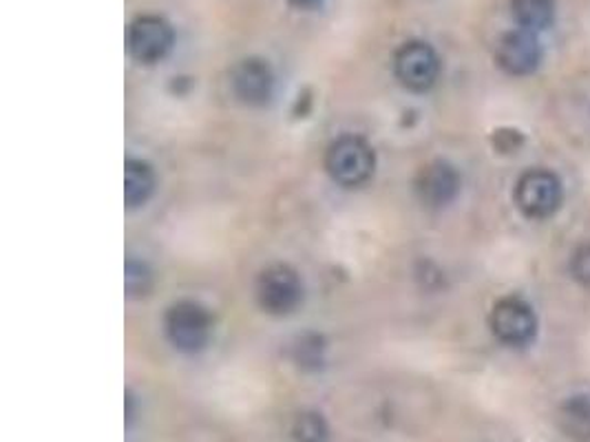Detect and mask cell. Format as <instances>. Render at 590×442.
I'll return each instance as SVG.
<instances>
[{
    "label": "cell",
    "mask_w": 590,
    "mask_h": 442,
    "mask_svg": "<svg viewBox=\"0 0 590 442\" xmlns=\"http://www.w3.org/2000/svg\"><path fill=\"white\" fill-rule=\"evenodd\" d=\"M290 4H294L297 9L312 11V9H319L323 4V0H290Z\"/></svg>",
    "instance_id": "cell-18"
},
{
    "label": "cell",
    "mask_w": 590,
    "mask_h": 442,
    "mask_svg": "<svg viewBox=\"0 0 590 442\" xmlns=\"http://www.w3.org/2000/svg\"><path fill=\"white\" fill-rule=\"evenodd\" d=\"M498 64L511 76H529L542 62V44L533 31L516 29L498 42Z\"/></svg>",
    "instance_id": "cell-9"
},
{
    "label": "cell",
    "mask_w": 590,
    "mask_h": 442,
    "mask_svg": "<svg viewBox=\"0 0 590 442\" xmlns=\"http://www.w3.org/2000/svg\"><path fill=\"white\" fill-rule=\"evenodd\" d=\"M292 441L328 442L330 428L319 412H301L292 423Z\"/></svg>",
    "instance_id": "cell-14"
},
{
    "label": "cell",
    "mask_w": 590,
    "mask_h": 442,
    "mask_svg": "<svg viewBox=\"0 0 590 442\" xmlns=\"http://www.w3.org/2000/svg\"><path fill=\"white\" fill-rule=\"evenodd\" d=\"M460 193V175L449 162H431L416 178V198L424 209H444Z\"/></svg>",
    "instance_id": "cell-10"
},
{
    "label": "cell",
    "mask_w": 590,
    "mask_h": 442,
    "mask_svg": "<svg viewBox=\"0 0 590 442\" xmlns=\"http://www.w3.org/2000/svg\"><path fill=\"white\" fill-rule=\"evenodd\" d=\"M230 89L246 107H263L274 96V73L261 58L239 60L230 73Z\"/></svg>",
    "instance_id": "cell-8"
},
{
    "label": "cell",
    "mask_w": 590,
    "mask_h": 442,
    "mask_svg": "<svg viewBox=\"0 0 590 442\" xmlns=\"http://www.w3.org/2000/svg\"><path fill=\"white\" fill-rule=\"evenodd\" d=\"M297 361L303 368H319L323 361V345L319 341V336H306L301 339L299 348H297Z\"/></svg>",
    "instance_id": "cell-16"
},
{
    "label": "cell",
    "mask_w": 590,
    "mask_h": 442,
    "mask_svg": "<svg viewBox=\"0 0 590 442\" xmlns=\"http://www.w3.org/2000/svg\"><path fill=\"white\" fill-rule=\"evenodd\" d=\"M393 73L404 89L422 93L438 82L440 58L431 44L409 40L393 56Z\"/></svg>",
    "instance_id": "cell-5"
},
{
    "label": "cell",
    "mask_w": 590,
    "mask_h": 442,
    "mask_svg": "<svg viewBox=\"0 0 590 442\" xmlns=\"http://www.w3.org/2000/svg\"><path fill=\"white\" fill-rule=\"evenodd\" d=\"M491 330L496 339L509 348H522L538 334V319L531 305L518 297H507L491 312Z\"/></svg>",
    "instance_id": "cell-7"
},
{
    "label": "cell",
    "mask_w": 590,
    "mask_h": 442,
    "mask_svg": "<svg viewBox=\"0 0 590 442\" xmlns=\"http://www.w3.org/2000/svg\"><path fill=\"white\" fill-rule=\"evenodd\" d=\"M516 22L527 31H542L556 20V0H511Z\"/></svg>",
    "instance_id": "cell-12"
},
{
    "label": "cell",
    "mask_w": 590,
    "mask_h": 442,
    "mask_svg": "<svg viewBox=\"0 0 590 442\" xmlns=\"http://www.w3.org/2000/svg\"><path fill=\"white\" fill-rule=\"evenodd\" d=\"M560 428L576 442H590V399L573 396L560 410Z\"/></svg>",
    "instance_id": "cell-13"
},
{
    "label": "cell",
    "mask_w": 590,
    "mask_h": 442,
    "mask_svg": "<svg viewBox=\"0 0 590 442\" xmlns=\"http://www.w3.org/2000/svg\"><path fill=\"white\" fill-rule=\"evenodd\" d=\"M176 44L173 27L160 16H138L127 36L129 53L140 64H156L164 60Z\"/></svg>",
    "instance_id": "cell-6"
},
{
    "label": "cell",
    "mask_w": 590,
    "mask_h": 442,
    "mask_svg": "<svg viewBox=\"0 0 590 442\" xmlns=\"http://www.w3.org/2000/svg\"><path fill=\"white\" fill-rule=\"evenodd\" d=\"M377 169L374 149L359 135H341L328 147L326 171L343 189L368 184Z\"/></svg>",
    "instance_id": "cell-1"
},
{
    "label": "cell",
    "mask_w": 590,
    "mask_h": 442,
    "mask_svg": "<svg viewBox=\"0 0 590 442\" xmlns=\"http://www.w3.org/2000/svg\"><path fill=\"white\" fill-rule=\"evenodd\" d=\"M124 290L131 299H142L153 290V272L144 261L133 257L124 263Z\"/></svg>",
    "instance_id": "cell-15"
},
{
    "label": "cell",
    "mask_w": 590,
    "mask_h": 442,
    "mask_svg": "<svg viewBox=\"0 0 590 442\" xmlns=\"http://www.w3.org/2000/svg\"><path fill=\"white\" fill-rule=\"evenodd\" d=\"M564 187L560 178L544 169L527 171L516 184V204L529 220H547L560 211Z\"/></svg>",
    "instance_id": "cell-4"
},
{
    "label": "cell",
    "mask_w": 590,
    "mask_h": 442,
    "mask_svg": "<svg viewBox=\"0 0 590 442\" xmlns=\"http://www.w3.org/2000/svg\"><path fill=\"white\" fill-rule=\"evenodd\" d=\"M156 191V173L142 160H129L124 164V204L127 209L144 207Z\"/></svg>",
    "instance_id": "cell-11"
},
{
    "label": "cell",
    "mask_w": 590,
    "mask_h": 442,
    "mask_svg": "<svg viewBox=\"0 0 590 442\" xmlns=\"http://www.w3.org/2000/svg\"><path fill=\"white\" fill-rule=\"evenodd\" d=\"M571 272L582 285L590 288V243L576 250L573 261H571Z\"/></svg>",
    "instance_id": "cell-17"
},
{
    "label": "cell",
    "mask_w": 590,
    "mask_h": 442,
    "mask_svg": "<svg viewBox=\"0 0 590 442\" xmlns=\"http://www.w3.org/2000/svg\"><path fill=\"white\" fill-rule=\"evenodd\" d=\"M259 308L272 317L292 314L303 301V283L294 268L274 263L266 268L257 279Z\"/></svg>",
    "instance_id": "cell-3"
},
{
    "label": "cell",
    "mask_w": 590,
    "mask_h": 442,
    "mask_svg": "<svg viewBox=\"0 0 590 442\" xmlns=\"http://www.w3.org/2000/svg\"><path fill=\"white\" fill-rule=\"evenodd\" d=\"M164 332L171 345L184 354L201 352L212 336V317L196 301H180L164 317Z\"/></svg>",
    "instance_id": "cell-2"
}]
</instances>
